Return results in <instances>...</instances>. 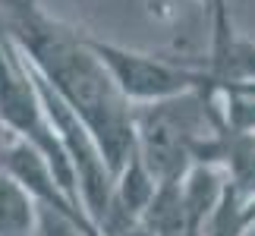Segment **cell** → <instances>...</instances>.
<instances>
[{
    "label": "cell",
    "instance_id": "6da1fadb",
    "mask_svg": "<svg viewBox=\"0 0 255 236\" xmlns=\"http://www.w3.org/2000/svg\"><path fill=\"white\" fill-rule=\"evenodd\" d=\"M85 38L92 44V51L101 57V63L111 70L120 92L132 104H148L183 92H195V88H208V73H205L202 60L135 51V47L104 41L98 35H85Z\"/></svg>",
    "mask_w": 255,
    "mask_h": 236
},
{
    "label": "cell",
    "instance_id": "ba28073f",
    "mask_svg": "<svg viewBox=\"0 0 255 236\" xmlns=\"http://www.w3.org/2000/svg\"><path fill=\"white\" fill-rule=\"evenodd\" d=\"M117 236H154V233H151V227L145 221H135V224H129V227H123Z\"/></svg>",
    "mask_w": 255,
    "mask_h": 236
},
{
    "label": "cell",
    "instance_id": "52a82bcc",
    "mask_svg": "<svg viewBox=\"0 0 255 236\" xmlns=\"http://www.w3.org/2000/svg\"><path fill=\"white\" fill-rule=\"evenodd\" d=\"M145 6H148V13L154 19H167L170 16V0H145Z\"/></svg>",
    "mask_w": 255,
    "mask_h": 236
},
{
    "label": "cell",
    "instance_id": "30bf717a",
    "mask_svg": "<svg viewBox=\"0 0 255 236\" xmlns=\"http://www.w3.org/2000/svg\"><path fill=\"white\" fill-rule=\"evenodd\" d=\"M199 3H202L205 9H211V6H214V0H199Z\"/></svg>",
    "mask_w": 255,
    "mask_h": 236
},
{
    "label": "cell",
    "instance_id": "5b68a950",
    "mask_svg": "<svg viewBox=\"0 0 255 236\" xmlns=\"http://www.w3.org/2000/svg\"><path fill=\"white\" fill-rule=\"evenodd\" d=\"M249 233V224L243 218V205H240V195L230 189L227 183V192H224L221 205L214 208V214L205 224L202 236H246Z\"/></svg>",
    "mask_w": 255,
    "mask_h": 236
},
{
    "label": "cell",
    "instance_id": "8992f818",
    "mask_svg": "<svg viewBox=\"0 0 255 236\" xmlns=\"http://www.w3.org/2000/svg\"><path fill=\"white\" fill-rule=\"evenodd\" d=\"M16 135H13V129L0 120V173L6 170V164H9V154H13V148H16Z\"/></svg>",
    "mask_w": 255,
    "mask_h": 236
},
{
    "label": "cell",
    "instance_id": "9c48e42d",
    "mask_svg": "<svg viewBox=\"0 0 255 236\" xmlns=\"http://www.w3.org/2000/svg\"><path fill=\"white\" fill-rule=\"evenodd\" d=\"M240 205H243V218H246L249 230H252L255 227V195H252V199H240Z\"/></svg>",
    "mask_w": 255,
    "mask_h": 236
},
{
    "label": "cell",
    "instance_id": "7a4b0ae2",
    "mask_svg": "<svg viewBox=\"0 0 255 236\" xmlns=\"http://www.w3.org/2000/svg\"><path fill=\"white\" fill-rule=\"evenodd\" d=\"M208 22L211 41L205 57H199L208 73V88L255 79V41L237 32L227 0H214V6L208 9Z\"/></svg>",
    "mask_w": 255,
    "mask_h": 236
},
{
    "label": "cell",
    "instance_id": "277c9868",
    "mask_svg": "<svg viewBox=\"0 0 255 236\" xmlns=\"http://www.w3.org/2000/svg\"><path fill=\"white\" fill-rule=\"evenodd\" d=\"M41 202L9 170L0 173V236H35Z\"/></svg>",
    "mask_w": 255,
    "mask_h": 236
},
{
    "label": "cell",
    "instance_id": "3957f363",
    "mask_svg": "<svg viewBox=\"0 0 255 236\" xmlns=\"http://www.w3.org/2000/svg\"><path fill=\"white\" fill-rule=\"evenodd\" d=\"M224 167L230 189L240 199H252L255 195V132H243V129H230L224 126L218 142L211 148V161Z\"/></svg>",
    "mask_w": 255,
    "mask_h": 236
}]
</instances>
